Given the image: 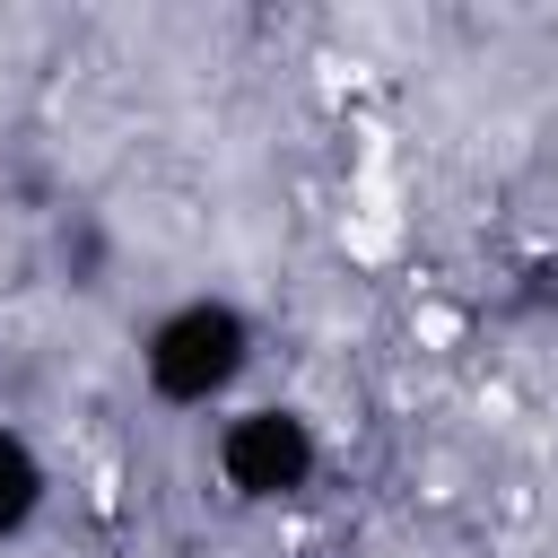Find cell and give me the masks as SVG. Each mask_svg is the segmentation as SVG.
Returning <instances> with one entry per match:
<instances>
[{
    "mask_svg": "<svg viewBox=\"0 0 558 558\" xmlns=\"http://www.w3.org/2000/svg\"><path fill=\"white\" fill-rule=\"evenodd\" d=\"M253 366V314L235 296H183L140 331V384L166 410H209Z\"/></svg>",
    "mask_w": 558,
    "mask_h": 558,
    "instance_id": "obj_1",
    "label": "cell"
},
{
    "mask_svg": "<svg viewBox=\"0 0 558 558\" xmlns=\"http://www.w3.org/2000/svg\"><path fill=\"white\" fill-rule=\"evenodd\" d=\"M209 462H218L227 497H244V506H288V497L314 488V471H323V436H314V418H305L296 401H253V410L218 418Z\"/></svg>",
    "mask_w": 558,
    "mask_h": 558,
    "instance_id": "obj_2",
    "label": "cell"
},
{
    "mask_svg": "<svg viewBox=\"0 0 558 558\" xmlns=\"http://www.w3.org/2000/svg\"><path fill=\"white\" fill-rule=\"evenodd\" d=\"M44 497H52V480H44V453L0 418V541H17L35 514H44Z\"/></svg>",
    "mask_w": 558,
    "mask_h": 558,
    "instance_id": "obj_3",
    "label": "cell"
}]
</instances>
